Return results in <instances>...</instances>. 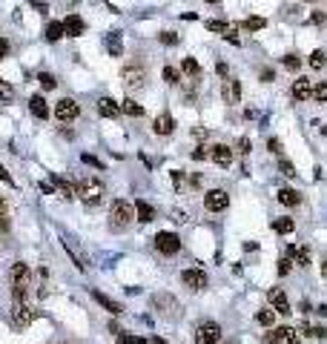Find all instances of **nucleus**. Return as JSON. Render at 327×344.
<instances>
[{
    "instance_id": "f257e3e1",
    "label": "nucleus",
    "mask_w": 327,
    "mask_h": 344,
    "mask_svg": "<svg viewBox=\"0 0 327 344\" xmlns=\"http://www.w3.org/2000/svg\"><path fill=\"white\" fill-rule=\"evenodd\" d=\"M9 284H12V301H29V296H32V267L26 261L12 264Z\"/></svg>"
},
{
    "instance_id": "f03ea898",
    "label": "nucleus",
    "mask_w": 327,
    "mask_h": 344,
    "mask_svg": "<svg viewBox=\"0 0 327 344\" xmlns=\"http://www.w3.org/2000/svg\"><path fill=\"white\" fill-rule=\"evenodd\" d=\"M132 221H135V204H129L126 198H115L109 204V229L112 232H126Z\"/></svg>"
},
{
    "instance_id": "7ed1b4c3",
    "label": "nucleus",
    "mask_w": 327,
    "mask_h": 344,
    "mask_svg": "<svg viewBox=\"0 0 327 344\" xmlns=\"http://www.w3.org/2000/svg\"><path fill=\"white\" fill-rule=\"evenodd\" d=\"M121 78H124V89H126V92H141V89L147 86V80H150L147 63H144L141 58H132V61L121 69Z\"/></svg>"
},
{
    "instance_id": "20e7f679",
    "label": "nucleus",
    "mask_w": 327,
    "mask_h": 344,
    "mask_svg": "<svg viewBox=\"0 0 327 344\" xmlns=\"http://www.w3.org/2000/svg\"><path fill=\"white\" fill-rule=\"evenodd\" d=\"M104 192H106V186H104V181H101V178H95V175L80 178V184H78V198L86 204L89 210H95L98 204L104 201Z\"/></svg>"
},
{
    "instance_id": "39448f33",
    "label": "nucleus",
    "mask_w": 327,
    "mask_h": 344,
    "mask_svg": "<svg viewBox=\"0 0 327 344\" xmlns=\"http://www.w3.org/2000/svg\"><path fill=\"white\" fill-rule=\"evenodd\" d=\"M152 307L158 310V316L167 318V321L181 318V304H178V299L172 292H155V296H152Z\"/></svg>"
},
{
    "instance_id": "423d86ee",
    "label": "nucleus",
    "mask_w": 327,
    "mask_h": 344,
    "mask_svg": "<svg viewBox=\"0 0 327 344\" xmlns=\"http://www.w3.org/2000/svg\"><path fill=\"white\" fill-rule=\"evenodd\" d=\"M221 324L218 321H201V324L193 330V341L195 344H218L221 341Z\"/></svg>"
},
{
    "instance_id": "0eeeda50",
    "label": "nucleus",
    "mask_w": 327,
    "mask_h": 344,
    "mask_svg": "<svg viewBox=\"0 0 327 344\" xmlns=\"http://www.w3.org/2000/svg\"><path fill=\"white\" fill-rule=\"evenodd\" d=\"M35 307H32V301H15L12 304V324L18 327V330H26L32 321H35Z\"/></svg>"
},
{
    "instance_id": "6e6552de",
    "label": "nucleus",
    "mask_w": 327,
    "mask_h": 344,
    "mask_svg": "<svg viewBox=\"0 0 327 344\" xmlns=\"http://www.w3.org/2000/svg\"><path fill=\"white\" fill-rule=\"evenodd\" d=\"M181 284H184L186 290L201 292V290H207L210 278H207V273H204L201 267H190V270H184V273H181Z\"/></svg>"
},
{
    "instance_id": "1a4fd4ad",
    "label": "nucleus",
    "mask_w": 327,
    "mask_h": 344,
    "mask_svg": "<svg viewBox=\"0 0 327 344\" xmlns=\"http://www.w3.org/2000/svg\"><path fill=\"white\" fill-rule=\"evenodd\" d=\"M152 244H155V250H158L161 256H178V253H181V247H184L175 232H158Z\"/></svg>"
},
{
    "instance_id": "9d476101",
    "label": "nucleus",
    "mask_w": 327,
    "mask_h": 344,
    "mask_svg": "<svg viewBox=\"0 0 327 344\" xmlns=\"http://www.w3.org/2000/svg\"><path fill=\"white\" fill-rule=\"evenodd\" d=\"M230 207V192L227 189H210L204 195V210L207 212H224Z\"/></svg>"
},
{
    "instance_id": "9b49d317",
    "label": "nucleus",
    "mask_w": 327,
    "mask_h": 344,
    "mask_svg": "<svg viewBox=\"0 0 327 344\" xmlns=\"http://www.w3.org/2000/svg\"><path fill=\"white\" fill-rule=\"evenodd\" d=\"M264 344H299V333L293 327H273V333L264 335Z\"/></svg>"
},
{
    "instance_id": "f8f14e48",
    "label": "nucleus",
    "mask_w": 327,
    "mask_h": 344,
    "mask_svg": "<svg viewBox=\"0 0 327 344\" xmlns=\"http://www.w3.org/2000/svg\"><path fill=\"white\" fill-rule=\"evenodd\" d=\"M78 115H80V104L72 101V97H61V101L55 104V118H58V121H75Z\"/></svg>"
},
{
    "instance_id": "ddd939ff",
    "label": "nucleus",
    "mask_w": 327,
    "mask_h": 344,
    "mask_svg": "<svg viewBox=\"0 0 327 344\" xmlns=\"http://www.w3.org/2000/svg\"><path fill=\"white\" fill-rule=\"evenodd\" d=\"M267 301H270V307H273L278 316H290V313H293L290 301H287V292L278 290V287H273V290L267 292Z\"/></svg>"
},
{
    "instance_id": "4468645a",
    "label": "nucleus",
    "mask_w": 327,
    "mask_h": 344,
    "mask_svg": "<svg viewBox=\"0 0 327 344\" xmlns=\"http://www.w3.org/2000/svg\"><path fill=\"white\" fill-rule=\"evenodd\" d=\"M221 97H224V104H239L241 101V80L227 75V78L221 80Z\"/></svg>"
},
{
    "instance_id": "2eb2a0df",
    "label": "nucleus",
    "mask_w": 327,
    "mask_h": 344,
    "mask_svg": "<svg viewBox=\"0 0 327 344\" xmlns=\"http://www.w3.org/2000/svg\"><path fill=\"white\" fill-rule=\"evenodd\" d=\"M152 132L155 135H161V138H167V135H172L175 132V118L169 112H161L155 121H152Z\"/></svg>"
},
{
    "instance_id": "dca6fc26",
    "label": "nucleus",
    "mask_w": 327,
    "mask_h": 344,
    "mask_svg": "<svg viewBox=\"0 0 327 344\" xmlns=\"http://www.w3.org/2000/svg\"><path fill=\"white\" fill-rule=\"evenodd\" d=\"M210 150V158H212V164H218V167H230L232 164V150L230 146H224V143H215V146H207Z\"/></svg>"
},
{
    "instance_id": "f3484780",
    "label": "nucleus",
    "mask_w": 327,
    "mask_h": 344,
    "mask_svg": "<svg viewBox=\"0 0 327 344\" xmlns=\"http://www.w3.org/2000/svg\"><path fill=\"white\" fill-rule=\"evenodd\" d=\"M63 29H66V37H80L86 32V20L80 18V15H69V18L63 20Z\"/></svg>"
},
{
    "instance_id": "a211bd4d",
    "label": "nucleus",
    "mask_w": 327,
    "mask_h": 344,
    "mask_svg": "<svg viewBox=\"0 0 327 344\" xmlns=\"http://www.w3.org/2000/svg\"><path fill=\"white\" fill-rule=\"evenodd\" d=\"M55 178V192L61 195V198H66V201H72V198H78V184L75 181H63V178L52 175Z\"/></svg>"
},
{
    "instance_id": "6ab92c4d",
    "label": "nucleus",
    "mask_w": 327,
    "mask_h": 344,
    "mask_svg": "<svg viewBox=\"0 0 327 344\" xmlns=\"http://www.w3.org/2000/svg\"><path fill=\"white\" fill-rule=\"evenodd\" d=\"M310 92H313V83H310L307 78H296V80H293V89H290L293 101H310Z\"/></svg>"
},
{
    "instance_id": "aec40b11",
    "label": "nucleus",
    "mask_w": 327,
    "mask_h": 344,
    "mask_svg": "<svg viewBox=\"0 0 327 344\" xmlns=\"http://www.w3.org/2000/svg\"><path fill=\"white\" fill-rule=\"evenodd\" d=\"M135 218L141 221V224H150V221H155V207H152L150 201L138 198V201H135Z\"/></svg>"
},
{
    "instance_id": "412c9836",
    "label": "nucleus",
    "mask_w": 327,
    "mask_h": 344,
    "mask_svg": "<svg viewBox=\"0 0 327 344\" xmlns=\"http://www.w3.org/2000/svg\"><path fill=\"white\" fill-rule=\"evenodd\" d=\"M43 35L49 43H58V40H63L66 37V29H63V20H49L43 29Z\"/></svg>"
},
{
    "instance_id": "4be33fe9",
    "label": "nucleus",
    "mask_w": 327,
    "mask_h": 344,
    "mask_svg": "<svg viewBox=\"0 0 327 344\" xmlns=\"http://www.w3.org/2000/svg\"><path fill=\"white\" fill-rule=\"evenodd\" d=\"M92 299H95V301H98V304H101L104 310H109L112 316H121V313H124V307H121V304H118L115 299H109V296H104L101 290H92Z\"/></svg>"
},
{
    "instance_id": "5701e85b",
    "label": "nucleus",
    "mask_w": 327,
    "mask_h": 344,
    "mask_svg": "<svg viewBox=\"0 0 327 344\" xmlns=\"http://www.w3.org/2000/svg\"><path fill=\"white\" fill-rule=\"evenodd\" d=\"M98 115L101 118H118L121 115V104H115L112 97H101L98 101Z\"/></svg>"
},
{
    "instance_id": "b1692460",
    "label": "nucleus",
    "mask_w": 327,
    "mask_h": 344,
    "mask_svg": "<svg viewBox=\"0 0 327 344\" xmlns=\"http://www.w3.org/2000/svg\"><path fill=\"white\" fill-rule=\"evenodd\" d=\"M29 109H32V115H35V118H40V121H46V118H49V106H46V97L43 95H32V97H29Z\"/></svg>"
},
{
    "instance_id": "393cba45",
    "label": "nucleus",
    "mask_w": 327,
    "mask_h": 344,
    "mask_svg": "<svg viewBox=\"0 0 327 344\" xmlns=\"http://www.w3.org/2000/svg\"><path fill=\"white\" fill-rule=\"evenodd\" d=\"M181 72H184L186 78L201 80V63L195 61V58H184V63H181Z\"/></svg>"
},
{
    "instance_id": "a878e982",
    "label": "nucleus",
    "mask_w": 327,
    "mask_h": 344,
    "mask_svg": "<svg viewBox=\"0 0 327 344\" xmlns=\"http://www.w3.org/2000/svg\"><path fill=\"white\" fill-rule=\"evenodd\" d=\"M278 201H282L284 207H299V204H301V192H299V189H287V186H284V189H278Z\"/></svg>"
},
{
    "instance_id": "bb28decb",
    "label": "nucleus",
    "mask_w": 327,
    "mask_h": 344,
    "mask_svg": "<svg viewBox=\"0 0 327 344\" xmlns=\"http://www.w3.org/2000/svg\"><path fill=\"white\" fill-rule=\"evenodd\" d=\"M106 52L112 55V58H124V46H121V35L118 32L106 35Z\"/></svg>"
},
{
    "instance_id": "cd10ccee",
    "label": "nucleus",
    "mask_w": 327,
    "mask_h": 344,
    "mask_svg": "<svg viewBox=\"0 0 327 344\" xmlns=\"http://www.w3.org/2000/svg\"><path fill=\"white\" fill-rule=\"evenodd\" d=\"M256 321H258L261 327H273V324H275V310H273V307H261V310L256 313Z\"/></svg>"
},
{
    "instance_id": "c85d7f7f",
    "label": "nucleus",
    "mask_w": 327,
    "mask_h": 344,
    "mask_svg": "<svg viewBox=\"0 0 327 344\" xmlns=\"http://www.w3.org/2000/svg\"><path fill=\"white\" fill-rule=\"evenodd\" d=\"M293 267H310V247H296V253H293Z\"/></svg>"
},
{
    "instance_id": "c756f323",
    "label": "nucleus",
    "mask_w": 327,
    "mask_h": 344,
    "mask_svg": "<svg viewBox=\"0 0 327 344\" xmlns=\"http://www.w3.org/2000/svg\"><path fill=\"white\" fill-rule=\"evenodd\" d=\"M324 66H327V52H324V49H316V52L310 55V69L321 72Z\"/></svg>"
},
{
    "instance_id": "7c9ffc66",
    "label": "nucleus",
    "mask_w": 327,
    "mask_h": 344,
    "mask_svg": "<svg viewBox=\"0 0 327 344\" xmlns=\"http://www.w3.org/2000/svg\"><path fill=\"white\" fill-rule=\"evenodd\" d=\"M273 229L278 232V235H290L293 229H296V221L293 218H278V221H273Z\"/></svg>"
},
{
    "instance_id": "2f4dec72",
    "label": "nucleus",
    "mask_w": 327,
    "mask_h": 344,
    "mask_svg": "<svg viewBox=\"0 0 327 344\" xmlns=\"http://www.w3.org/2000/svg\"><path fill=\"white\" fill-rule=\"evenodd\" d=\"M121 112L132 115V118H144V106H141V104H135V101H129V97H126L124 104H121Z\"/></svg>"
},
{
    "instance_id": "473e14b6",
    "label": "nucleus",
    "mask_w": 327,
    "mask_h": 344,
    "mask_svg": "<svg viewBox=\"0 0 327 344\" xmlns=\"http://www.w3.org/2000/svg\"><path fill=\"white\" fill-rule=\"evenodd\" d=\"M164 80H167L169 86H178V83H181V69H175V66H164Z\"/></svg>"
},
{
    "instance_id": "72a5a7b5",
    "label": "nucleus",
    "mask_w": 327,
    "mask_h": 344,
    "mask_svg": "<svg viewBox=\"0 0 327 344\" xmlns=\"http://www.w3.org/2000/svg\"><path fill=\"white\" fill-rule=\"evenodd\" d=\"M310 97H313L316 104H327V83H324V80L313 86V92H310Z\"/></svg>"
},
{
    "instance_id": "f704fd0d",
    "label": "nucleus",
    "mask_w": 327,
    "mask_h": 344,
    "mask_svg": "<svg viewBox=\"0 0 327 344\" xmlns=\"http://www.w3.org/2000/svg\"><path fill=\"white\" fill-rule=\"evenodd\" d=\"M264 26H267V20H264V18H258V15H253V18L244 20V29H247V32H261Z\"/></svg>"
},
{
    "instance_id": "c9c22d12",
    "label": "nucleus",
    "mask_w": 327,
    "mask_h": 344,
    "mask_svg": "<svg viewBox=\"0 0 327 344\" xmlns=\"http://www.w3.org/2000/svg\"><path fill=\"white\" fill-rule=\"evenodd\" d=\"M158 40L164 46H178V43H181V35H178V32H161Z\"/></svg>"
},
{
    "instance_id": "e433bc0d",
    "label": "nucleus",
    "mask_w": 327,
    "mask_h": 344,
    "mask_svg": "<svg viewBox=\"0 0 327 344\" xmlns=\"http://www.w3.org/2000/svg\"><path fill=\"white\" fill-rule=\"evenodd\" d=\"M284 69H290V72H299L301 69V58L299 55H284Z\"/></svg>"
},
{
    "instance_id": "4c0bfd02",
    "label": "nucleus",
    "mask_w": 327,
    "mask_h": 344,
    "mask_svg": "<svg viewBox=\"0 0 327 344\" xmlns=\"http://www.w3.org/2000/svg\"><path fill=\"white\" fill-rule=\"evenodd\" d=\"M37 80H40V86H43L46 92H52V89L58 86V80H55V75H49V72H40V75H37Z\"/></svg>"
},
{
    "instance_id": "58836bf2",
    "label": "nucleus",
    "mask_w": 327,
    "mask_h": 344,
    "mask_svg": "<svg viewBox=\"0 0 327 344\" xmlns=\"http://www.w3.org/2000/svg\"><path fill=\"white\" fill-rule=\"evenodd\" d=\"M118 344H147V341L138 338V335H132V333H118Z\"/></svg>"
},
{
    "instance_id": "ea45409f",
    "label": "nucleus",
    "mask_w": 327,
    "mask_h": 344,
    "mask_svg": "<svg viewBox=\"0 0 327 344\" xmlns=\"http://www.w3.org/2000/svg\"><path fill=\"white\" fill-rule=\"evenodd\" d=\"M172 186H175L178 192H184V189H186V181H184V172H181V169L172 172Z\"/></svg>"
},
{
    "instance_id": "a19ab883",
    "label": "nucleus",
    "mask_w": 327,
    "mask_h": 344,
    "mask_svg": "<svg viewBox=\"0 0 327 344\" xmlns=\"http://www.w3.org/2000/svg\"><path fill=\"white\" fill-rule=\"evenodd\" d=\"M293 273V258H278V275H290Z\"/></svg>"
},
{
    "instance_id": "79ce46f5",
    "label": "nucleus",
    "mask_w": 327,
    "mask_h": 344,
    "mask_svg": "<svg viewBox=\"0 0 327 344\" xmlns=\"http://www.w3.org/2000/svg\"><path fill=\"white\" fill-rule=\"evenodd\" d=\"M12 97H15V89H12L6 80L0 78V101H12Z\"/></svg>"
},
{
    "instance_id": "37998d69",
    "label": "nucleus",
    "mask_w": 327,
    "mask_h": 344,
    "mask_svg": "<svg viewBox=\"0 0 327 344\" xmlns=\"http://www.w3.org/2000/svg\"><path fill=\"white\" fill-rule=\"evenodd\" d=\"M278 169H282V175H287V178H296V167H293L287 158H282L278 161Z\"/></svg>"
},
{
    "instance_id": "c03bdc74",
    "label": "nucleus",
    "mask_w": 327,
    "mask_h": 344,
    "mask_svg": "<svg viewBox=\"0 0 327 344\" xmlns=\"http://www.w3.org/2000/svg\"><path fill=\"white\" fill-rule=\"evenodd\" d=\"M227 26H230V23H224V20H207V29H210V32H218V35H224Z\"/></svg>"
},
{
    "instance_id": "a18cd8bd",
    "label": "nucleus",
    "mask_w": 327,
    "mask_h": 344,
    "mask_svg": "<svg viewBox=\"0 0 327 344\" xmlns=\"http://www.w3.org/2000/svg\"><path fill=\"white\" fill-rule=\"evenodd\" d=\"M258 78L264 80V83H273V80H275V72L270 69V66H264V69H258Z\"/></svg>"
},
{
    "instance_id": "49530a36",
    "label": "nucleus",
    "mask_w": 327,
    "mask_h": 344,
    "mask_svg": "<svg viewBox=\"0 0 327 344\" xmlns=\"http://www.w3.org/2000/svg\"><path fill=\"white\" fill-rule=\"evenodd\" d=\"M204 158H210V150H207V146H195V150H193V161H204Z\"/></svg>"
},
{
    "instance_id": "de8ad7c7",
    "label": "nucleus",
    "mask_w": 327,
    "mask_h": 344,
    "mask_svg": "<svg viewBox=\"0 0 327 344\" xmlns=\"http://www.w3.org/2000/svg\"><path fill=\"white\" fill-rule=\"evenodd\" d=\"M236 150H239L241 155H250V138H239V141H236Z\"/></svg>"
},
{
    "instance_id": "09e8293b",
    "label": "nucleus",
    "mask_w": 327,
    "mask_h": 344,
    "mask_svg": "<svg viewBox=\"0 0 327 344\" xmlns=\"http://www.w3.org/2000/svg\"><path fill=\"white\" fill-rule=\"evenodd\" d=\"M193 138H195V141H207V138H210V132H207L204 126H193Z\"/></svg>"
},
{
    "instance_id": "8fccbe9b",
    "label": "nucleus",
    "mask_w": 327,
    "mask_h": 344,
    "mask_svg": "<svg viewBox=\"0 0 327 344\" xmlns=\"http://www.w3.org/2000/svg\"><path fill=\"white\" fill-rule=\"evenodd\" d=\"M267 146H270V152H273V155H282V141H278V138H270V141H267Z\"/></svg>"
},
{
    "instance_id": "3c124183",
    "label": "nucleus",
    "mask_w": 327,
    "mask_h": 344,
    "mask_svg": "<svg viewBox=\"0 0 327 344\" xmlns=\"http://www.w3.org/2000/svg\"><path fill=\"white\" fill-rule=\"evenodd\" d=\"M83 164H89V167H95V169H104V164H101L95 155H83Z\"/></svg>"
},
{
    "instance_id": "603ef678",
    "label": "nucleus",
    "mask_w": 327,
    "mask_h": 344,
    "mask_svg": "<svg viewBox=\"0 0 327 344\" xmlns=\"http://www.w3.org/2000/svg\"><path fill=\"white\" fill-rule=\"evenodd\" d=\"M9 49H12V43L6 40V37H0V61H3L6 55H9Z\"/></svg>"
},
{
    "instance_id": "864d4df0",
    "label": "nucleus",
    "mask_w": 327,
    "mask_h": 344,
    "mask_svg": "<svg viewBox=\"0 0 327 344\" xmlns=\"http://www.w3.org/2000/svg\"><path fill=\"white\" fill-rule=\"evenodd\" d=\"M310 20H313L316 26H321V23L327 20V15H324V12H313V15H310Z\"/></svg>"
},
{
    "instance_id": "5fc2aeb1",
    "label": "nucleus",
    "mask_w": 327,
    "mask_h": 344,
    "mask_svg": "<svg viewBox=\"0 0 327 344\" xmlns=\"http://www.w3.org/2000/svg\"><path fill=\"white\" fill-rule=\"evenodd\" d=\"M0 181H3V184H15V181H12V175L6 172V167H3V164H0Z\"/></svg>"
},
{
    "instance_id": "6e6d98bb",
    "label": "nucleus",
    "mask_w": 327,
    "mask_h": 344,
    "mask_svg": "<svg viewBox=\"0 0 327 344\" xmlns=\"http://www.w3.org/2000/svg\"><path fill=\"white\" fill-rule=\"evenodd\" d=\"M313 338H327V330L324 327H313Z\"/></svg>"
},
{
    "instance_id": "4d7b16f0",
    "label": "nucleus",
    "mask_w": 327,
    "mask_h": 344,
    "mask_svg": "<svg viewBox=\"0 0 327 344\" xmlns=\"http://www.w3.org/2000/svg\"><path fill=\"white\" fill-rule=\"evenodd\" d=\"M147 344H169V341H167V338H161V335H150Z\"/></svg>"
},
{
    "instance_id": "13d9d810",
    "label": "nucleus",
    "mask_w": 327,
    "mask_h": 344,
    "mask_svg": "<svg viewBox=\"0 0 327 344\" xmlns=\"http://www.w3.org/2000/svg\"><path fill=\"white\" fill-rule=\"evenodd\" d=\"M0 215H9V201L6 198H0Z\"/></svg>"
},
{
    "instance_id": "bf43d9fd",
    "label": "nucleus",
    "mask_w": 327,
    "mask_h": 344,
    "mask_svg": "<svg viewBox=\"0 0 327 344\" xmlns=\"http://www.w3.org/2000/svg\"><path fill=\"white\" fill-rule=\"evenodd\" d=\"M190 186H193V189H195V186H201V175H195V172H193V175H190Z\"/></svg>"
},
{
    "instance_id": "052dcab7",
    "label": "nucleus",
    "mask_w": 327,
    "mask_h": 344,
    "mask_svg": "<svg viewBox=\"0 0 327 344\" xmlns=\"http://www.w3.org/2000/svg\"><path fill=\"white\" fill-rule=\"evenodd\" d=\"M175 221H178V224H186V212L175 210Z\"/></svg>"
},
{
    "instance_id": "680f3d73",
    "label": "nucleus",
    "mask_w": 327,
    "mask_h": 344,
    "mask_svg": "<svg viewBox=\"0 0 327 344\" xmlns=\"http://www.w3.org/2000/svg\"><path fill=\"white\" fill-rule=\"evenodd\" d=\"M215 72H218V75H224V78H227V63H215Z\"/></svg>"
},
{
    "instance_id": "e2e57ef3",
    "label": "nucleus",
    "mask_w": 327,
    "mask_h": 344,
    "mask_svg": "<svg viewBox=\"0 0 327 344\" xmlns=\"http://www.w3.org/2000/svg\"><path fill=\"white\" fill-rule=\"evenodd\" d=\"M321 275H324V278H327V258H324V261H321Z\"/></svg>"
},
{
    "instance_id": "0e129e2a",
    "label": "nucleus",
    "mask_w": 327,
    "mask_h": 344,
    "mask_svg": "<svg viewBox=\"0 0 327 344\" xmlns=\"http://www.w3.org/2000/svg\"><path fill=\"white\" fill-rule=\"evenodd\" d=\"M321 135H327V126H321Z\"/></svg>"
},
{
    "instance_id": "69168bd1",
    "label": "nucleus",
    "mask_w": 327,
    "mask_h": 344,
    "mask_svg": "<svg viewBox=\"0 0 327 344\" xmlns=\"http://www.w3.org/2000/svg\"><path fill=\"white\" fill-rule=\"evenodd\" d=\"M204 3H218V0H204Z\"/></svg>"
},
{
    "instance_id": "338daca9",
    "label": "nucleus",
    "mask_w": 327,
    "mask_h": 344,
    "mask_svg": "<svg viewBox=\"0 0 327 344\" xmlns=\"http://www.w3.org/2000/svg\"><path fill=\"white\" fill-rule=\"evenodd\" d=\"M55 344H72V341H55Z\"/></svg>"
}]
</instances>
